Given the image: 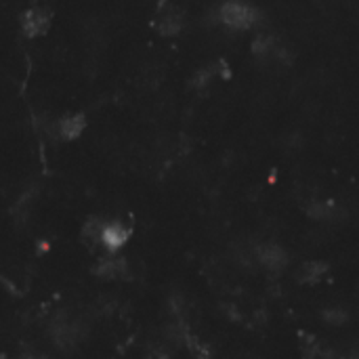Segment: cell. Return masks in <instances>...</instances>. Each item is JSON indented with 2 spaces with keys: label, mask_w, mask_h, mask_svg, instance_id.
<instances>
[{
  "label": "cell",
  "mask_w": 359,
  "mask_h": 359,
  "mask_svg": "<svg viewBox=\"0 0 359 359\" xmlns=\"http://www.w3.org/2000/svg\"><path fill=\"white\" fill-rule=\"evenodd\" d=\"M326 271H328V267L324 263L311 261L301 269V279L303 281H317V279H322V275H326Z\"/></svg>",
  "instance_id": "9c48e42d"
},
{
  "label": "cell",
  "mask_w": 359,
  "mask_h": 359,
  "mask_svg": "<svg viewBox=\"0 0 359 359\" xmlns=\"http://www.w3.org/2000/svg\"><path fill=\"white\" fill-rule=\"evenodd\" d=\"M330 212H332L330 204H324V202L322 204H313L309 208V214H311V217H315V219H328Z\"/></svg>",
  "instance_id": "30bf717a"
},
{
  "label": "cell",
  "mask_w": 359,
  "mask_h": 359,
  "mask_svg": "<svg viewBox=\"0 0 359 359\" xmlns=\"http://www.w3.org/2000/svg\"><path fill=\"white\" fill-rule=\"evenodd\" d=\"M156 26H158V30H160L162 34H177V32L181 30V26H183V15H181V11H177L175 7H168L166 11H162V13L158 15Z\"/></svg>",
  "instance_id": "52a82bcc"
},
{
  "label": "cell",
  "mask_w": 359,
  "mask_h": 359,
  "mask_svg": "<svg viewBox=\"0 0 359 359\" xmlns=\"http://www.w3.org/2000/svg\"><path fill=\"white\" fill-rule=\"evenodd\" d=\"M82 130H85V116H80V114H76V116H65L55 126V132L61 139H65V141H71V139L80 137Z\"/></svg>",
  "instance_id": "8992f818"
},
{
  "label": "cell",
  "mask_w": 359,
  "mask_h": 359,
  "mask_svg": "<svg viewBox=\"0 0 359 359\" xmlns=\"http://www.w3.org/2000/svg\"><path fill=\"white\" fill-rule=\"evenodd\" d=\"M128 236H130V229L124 227L122 223H105L103 227V234H101V244L107 248V250H118L122 248L126 242H128Z\"/></svg>",
  "instance_id": "3957f363"
},
{
  "label": "cell",
  "mask_w": 359,
  "mask_h": 359,
  "mask_svg": "<svg viewBox=\"0 0 359 359\" xmlns=\"http://www.w3.org/2000/svg\"><path fill=\"white\" fill-rule=\"evenodd\" d=\"M128 265L124 259L120 256H105L97 263L95 267V273L101 277V279H116V277H122L126 273Z\"/></svg>",
  "instance_id": "277c9868"
},
{
  "label": "cell",
  "mask_w": 359,
  "mask_h": 359,
  "mask_svg": "<svg viewBox=\"0 0 359 359\" xmlns=\"http://www.w3.org/2000/svg\"><path fill=\"white\" fill-rule=\"evenodd\" d=\"M103 227H105V223H103L99 217H91V219L85 223V227H82V236H85V240H89V242H101Z\"/></svg>",
  "instance_id": "ba28073f"
},
{
  "label": "cell",
  "mask_w": 359,
  "mask_h": 359,
  "mask_svg": "<svg viewBox=\"0 0 359 359\" xmlns=\"http://www.w3.org/2000/svg\"><path fill=\"white\" fill-rule=\"evenodd\" d=\"M51 26V13L42 7H32L21 17V30L26 36H40Z\"/></svg>",
  "instance_id": "7a4b0ae2"
},
{
  "label": "cell",
  "mask_w": 359,
  "mask_h": 359,
  "mask_svg": "<svg viewBox=\"0 0 359 359\" xmlns=\"http://www.w3.org/2000/svg\"><path fill=\"white\" fill-rule=\"evenodd\" d=\"M259 261L271 271H281L286 267V263H288V256H286V252L279 246L267 244L259 250Z\"/></svg>",
  "instance_id": "5b68a950"
},
{
  "label": "cell",
  "mask_w": 359,
  "mask_h": 359,
  "mask_svg": "<svg viewBox=\"0 0 359 359\" xmlns=\"http://www.w3.org/2000/svg\"><path fill=\"white\" fill-rule=\"evenodd\" d=\"M221 21L231 30H248L256 21V11L242 0H227L221 7Z\"/></svg>",
  "instance_id": "6da1fadb"
}]
</instances>
